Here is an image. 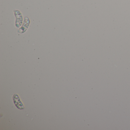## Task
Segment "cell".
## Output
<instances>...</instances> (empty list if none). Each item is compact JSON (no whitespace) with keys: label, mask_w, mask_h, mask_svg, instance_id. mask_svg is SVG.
Listing matches in <instances>:
<instances>
[]
</instances>
